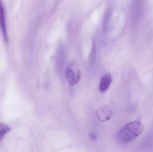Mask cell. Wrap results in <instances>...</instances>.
Returning <instances> with one entry per match:
<instances>
[{
  "mask_svg": "<svg viewBox=\"0 0 153 152\" xmlns=\"http://www.w3.org/2000/svg\"><path fill=\"white\" fill-rule=\"evenodd\" d=\"M11 131L10 128L4 123H0V142L4 136Z\"/></svg>",
  "mask_w": 153,
  "mask_h": 152,
  "instance_id": "cell-6",
  "label": "cell"
},
{
  "mask_svg": "<svg viewBox=\"0 0 153 152\" xmlns=\"http://www.w3.org/2000/svg\"><path fill=\"white\" fill-rule=\"evenodd\" d=\"M81 76V71L76 64H70L66 70V77L71 85H74L78 83Z\"/></svg>",
  "mask_w": 153,
  "mask_h": 152,
  "instance_id": "cell-2",
  "label": "cell"
},
{
  "mask_svg": "<svg viewBox=\"0 0 153 152\" xmlns=\"http://www.w3.org/2000/svg\"><path fill=\"white\" fill-rule=\"evenodd\" d=\"M89 137L91 140H94L96 138V135H95V134H94V133H91V134L89 135Z\"/></svg>",
  "mask_w": 153,
  "mask_h": 152,
  "instance_id": "cell-7",
  "label": "cell"
},
{
  "mask_svg": "<svg viewBox=\"0 0 153 152\" xmlns=\"http://www.w3.org/2000/svg\"><path fill=\"white\" fill-rule=\"evenodd\" d=\"M0 27L2 34L5 43H8V36L5 21V11L3 4L0 1Z\"/></svg>",
  "mask_w": 153,
  "mask_h": 152,
  "instance_id": "cell-3",
  "label": "cell"
},
{
  "mask_svg": "<svg viewBox=\"0 0 153 152\" xmlns=\"http://www.w3.org/2000/svg\"><path fill=\"white\" fill-rule=\"evenodd\" d=\"M112 115V111L108 106H103L96 112L97 118L101 122L109 120Z\"/></svg>",
  "mask_w": 153,
  "mask_h": 152,
  "instance_id": "cell-4",
  "label": "cell"
},
{
  "mask_svg": "<svg viewBox=\"0 0 153 152\" xmlns=\"http://www.w3.org/2000/svg\"><path fill=\"white\" fill-rule=\"evenodd\" d=\"M143 126L139 120L132 121L125 125L118 133L120 142L127 144L136 138L143 132Z\"/></svg>",
  "mask_w": 153,
  "mask_h": 152,
  "instance_id": "cell-1",
  "label": "cell"
},
{
  "mask_svg": "<svg viewBox=\"0 0 153 152\" xmlns=\"http://www.w3.org/2000/svg\"><path fill=\"white\" fill-rule=\"evenodd\" d=\"M112 81V77L109 73L104 75L102 77L100 82L99 90L102 93L106 92L110 86Z\"/></svg>",
  "mask_w": 153,
  "mask_h": 152,
  "instance_id": "cell-5",
  "label": "cell"
}]
</instances>
